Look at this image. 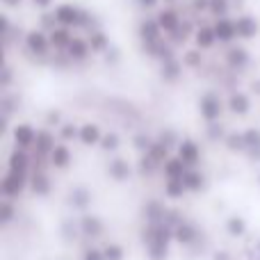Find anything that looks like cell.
Instances as JSON below:
<instances>
[{"label":"cell","instance_id":"cell-1","mask_svg":"<svg viewBox=\"0 0 260 260\" xmlns=\"http://www.w3.org/2000/svg\"><path fill=\"white\" fill-rule=\"evenodd\" d=\"M235 27H238V32H240V35H244V37H249V35H253V32H256V23H253L249 16L240 18V21L235 23Z\"/></svg>","mask_w":260,"mask_h":260},{"label":"cell","instance_id":"cell-2","mask_svg":"<svg viewBox=\"0 0 260 260\" xmlns=\"http://www.w3.org/2000/svg\"><path fill=\"white\" fill-rule=\"evenodd\" d=\"M160 25L165 27V30H176V25H178V18H176L174 12H162L160 14Z\"/></svg>","mask_w":260,"mask_h":260},{"label":"cell","instance_id":"cell-3","mask_svg":"<svg viewBox=\"0 0 260 260\" xmlns=\"http://www.w3.org/2000/svg\"><path fill=\"white\" fill-rule=\"evenodd\" d=\"M210 9L217 16H224L226 9H229V3H226V0H210Z\"/></svg>","mask_w":260,"mask_h":260},{"label":"cell","instance_id":"cell-4","mask_svg":"<svg viewBox=\"0 0 260 260\" xmlns=\"http://www.w3.org/2000/svg\"><path fill=\"white\" fill-rule=\"evenodd\" d=\"M210 5V0H194V7L197 9H206Z\"/></svg>","mask_w":260,"mask_h":260},{"label":"cell","instance_id":"cell-5","mask_svg":"<svg viewBox=\"0 0 260 260\" xmlns=\"http://www.w3.org/2000/svg\"><path fill=\"white\" fill-rule=\"evenodd\" d=\"M5 3H7V5H12V7H14V5H18V3H21V0H5Z\"/></svg>","mask_w":260,"mask_h":260},{"label":"cell","instance_id":"cell-6","mask_svg":"<svg viewBox=\"0 0 260 260\" xmlns=\"http://www.w3.org/2000/svg\"><path fill=\"white\" fill-rule=\"evenodd\" d=\"M139 3H142V5H153L155 0H139Z\"/></svg>","mask_w":260,"mask_h":260},{"label":"cell","instance_id":"cell-7","mask_svg":"<svg viewBox=\"0 0 260 260\" xmlns=\"http://www.w3.org/2000/svg\"><path fill=\"white\" fill-rule=\"evenodd\" d=\"M35 3H37V5H48L50 0H35Z\"/></svg>","mask_w":260,"mask_h":260}]
</instances>
